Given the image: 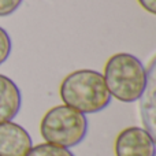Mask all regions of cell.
<instances>
[{
	"label": "cell",
	"instance_id": "11",
	"mask_svg": "<svg viewBox=\"0 0 156 156\" xmlns=\"http://www.w3.org/2000/svg\"><path fill=\"white\" fill-rule=\"evenodd\" d=\"M140 3V5L145 11L151 14H156V0H137Z\"/></svg>",
	"mask_w": 156,
	"mask_h": 156
},
{
	"label": "cell",
	"instance_id": "9",
	"mask_svg": "<svg viewBox=\"0 0 156 156\" xmlns=\"http://www.w3.org/2000/svg\"><path fill=\"white\" fill-rule=\"evenodd\" d=\"M11 48H12V44H11L10 34L7 33V30L0 26V65H3L10 56Z\"/></svg>",
	"mask_w": 156,
	"mask_h": 156
},
{
	"label": "cell",
	"instance_id": "10",
	"mask_svg": "<svg viewBox=\"0 0 156 156\" xmlns=\"http://www.w3.org/2000/svg\"><path fill=\"white\" fill-rule=\"evenodd\" d=\"M23 0H0V16L11 15L18 10Z\"/></svg>",
	"mask_w": 156,
	"mask_h": 156
},
{
	"label": "cell",
	"instance_id": "7",
	"mask_svg": "<svg viewBox=\"0 0 156 156\" xmlns=\"http://www.w3.org/2000/svg\"><path fill=\"white\" fill-rule=\"evenodd\" d=\"M148 73V82H147V88L144 93L141 94L140 100V112H141V119L144 123V129L155 138L156 134V126H155V60L151 62V67H149Z\"/></svg>",
	"mask_w": 156,
	"mask_h": 156
},
{
	"label": "cell",
	"instance_id": "5",
	"mask_svg": "<svg viewBox=\"0 0 156 156\" xmlns=\"http://www.w3.org/2000/svg\"><path fill=\"white\" fill-rule=\"evenodd\" d=\"M33 141L27 130L14 122L0 123V156H25Z\"/></svg>",
	"mask_w": 156,
	"mask_h": 156
},
{
	"label": "cell",
	"instance_id": "6",
	"mask_svg": "<svg viewBox=\"0 0 156 156\" xmlns=\"http://www.w3.org/2000/svg\"><path fill=\"white\" fill-rule=\"evenodd\" d=\"M22 96L18 85L7 76L0 74V123L10 122L18 115Z\"/></svg>",
	"mask_w": 156,
	"mask_h": 156
},
{
	"label": "cell",
	"instance_id": "4",
	"mask_svg": "<svg viewBox=\"0 0 156 156\" xmlns=\"http://www.w3.org/2000/svg\"><path fill=\"white\" fill-rule=\"evenodd\" d=\"M115 156H155V138L143 127L130 126L115 138Z\"/></svg>",
	"mask_w": 156,
	"mask_h": 156
},
{
	"label": "cell",
	"instance_id": "3",
	"mask_svg": "<svg viewBox=\"0 0 156 156\" xmlns=\"http://www.w3.org/2000/svg\"><path fill=\"white\" fill-rule=\"evenodd\" d=\"M40 133L45 143L62 148H73L82 143L88 133L85 114L66 104L52 107L40 123Z\"/></svg>",
	"mask_w": 156,
	"mask_h": 156
},
{
	"label": "cell",
	"instance_id": "2",
	"mask_svg": "<svg viewBox=\"0 0 156 156\" xmlns=\"http://www.w3.org/2000/svg\"><path fill=\"white\" fill-rule=\"evenodd\" d=\"M103 77L111 97L123 103L137 101L148 82V73L141 60L127 52L112 55L105 63Z\"/></svg>",
	"mask_w": 156,
	"mask_h": 156
},
{
	"label": "cell",
	"instance_id": "1",
	"mask_svg": "<svg viewBox=\"0 0 156 156\" xmlns=\"http://www.w3.org/2000/svg\"><path fill=\"white\" fill-rule=\"evenodd\" d=\"M60 99L66 105L82 114H96L111 103L104 77L94 70H77L60 83Z\"/></svg>",
	"mask_w": 156,
	"mask_h": 156
},
{
	"label": "cell",
	"instance_id": "8",
	"mask_svg": "<svg viewBox=\"0 0 156 156\" xmlns=\"http://www.w3.org/2000/svg\"><path fill=\"white\" fill-rule=\"evenodd\" d=\"M25 156H74V154L71 151H69L67 148H62V147L44 143L38 144L36 147H32V149Z\"/></svg>",
	"mask_w": 156,
	"mask_h": 156
}]
</instances>
